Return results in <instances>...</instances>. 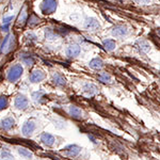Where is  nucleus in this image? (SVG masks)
I'll use <instances>...</instances> for the list:
<instances>
[{"mask_svg": "<svg viewBox=\"0 0 160 160\" xmlns=\"http://www.w3.org/2000/svg\"><path fill=\"white\" fill-rule=\"evenodd\" d=\"M15 44H16V40H15V35L14 34H9L7 35V38H4L3 43L1 46V52L3 55H8L11 51L14 49Z\"/></svg>", "mask_w": 160, "mask_h": 160, "instance_id": "1", "label": "nucleus"}, {"mask_svg": "<svg viewBox=\"0 0 160 160\" xmlns=\"http://www.w3.org/2000/svg\"><path fill=\"white\" fill-rule=\"evenodd\" d=\"M24 68L20 64H16V65H13L12 68L8 71V80L10 82H15L16 80H18L22 75Z\"/></svg>", "mask_w": 160, "mask_h": 160, "instance_id": "2", "label": "nucleus"}, {"mask_svg": "<svg viewBox=\"0 0 160 160\" xmlns=\"http://www.w3.org/2000/svg\"><path fill=\"white\" fill-rule=\"evenodd\" d=\"M41 10L45 14H51L57 10V0H43Z\"/></svg>", "mask_w": 160, "mask_h": 160, "instance_id": "3", "label": "nucleus"}, {"mask_svg": "<svg viewBox=\"0 0 160 160\" xmlns=\"http://www.w3.org/2000/svg\"><path fill=\"white\" fill-rule=\"evenodd\" d=\"M81 152V148L76 144H72V145L66 146L65 148H63V151H61V153L68 157H71V158H74V157H77Z\"/></svg>", "mask_w": 160, "mask_h": 160, "instance_id": "4", "label": "nucleus"}, {"mask_svg": "<svg viewBox=\"0 0 160 160\" xmlns=\"http://www.w3.org/2000/svg\"><path fill=\"white\" fill-rule=\"evenodd\" d=\"M37 129V124L33 120H28L27 122L24 123L22 127V132L25 137H30Z\"/></svg>", "mask_w": 160, "mask_h": 160, "instance_id": "5", "label": "nucleus"}, {"mask_svg": "<svg viewBox=\"0 0 160 160\" xmlns=\"http://www.w3.org/2000/svg\"><path fill=\"white\" fill-rule=\"evenodd\" d=\"M14 105L16 107V109L18 110H26L29 105V99L27 98V96L22 94H19L16 96V98L14 100Z\"/></svg>", "mask_w": 160, "mask_h": 160, "instance_id": "6", "label": "nucleus"}, {"mask_svg": "<svg viewBox=\"0 0 160 160\" xmlns=\"http://www.w3.org/2000/svg\"><path fill=\"white\" fill-rule=\"evenodd\" d=\"M15 125V120L11 117L6 118L0 122V128L4 131H9L11 130Z\"/></svg>", "mask_w": 160, "mask_h": 160, "instance_id": "7", "label": "nucleus"}, {"mask_svg": "<svg viewBox=\"0 0 160 160\" xmlns=\"http://www.w3.org/2000/svg\"><path fill=\"white\" fill-rule=\"evenodd\" d=\"M45 77H46V75L43 71H41V69H35V71H33L32 74H31L30 81L33 82V83H38V82H41L42 80L45 79Z\"/></svg>", "mask_w": 160, "mask_h": 160, "instance_id": "8", "label": "nucleus"}, {"mask_svg": "<svg viewBox=\"0 0 160 160\" xmlns=\"http://www.w3.org/2000/svg\"><path fill=\"white\" fill-rule=\"evenodd\" d=\"M82 92L87 94L88 96H93V95H96L98 93V88L94 83H86L82 87Z\"/></svg>", "mask_w": 160, "mask_h": 160, "instance_id": "9", "label": "nucleus"}, {"mask_svg": "<svg viewBox=\"0 0 160 160\" xmlns=\"http://www.w3.org/2000/svg\"><path fill=\"white\" fill-rule=\"evenodd\" d=\"M68 113H69V115H71L72 118H75V120H81L82 115H83V111L80 109V108L76 107V106H74V105L69 106Z\"/></svg>", "mask_w": 160, "mask_h": 160, "instance_id": "10", "label": "nucleus"}, {"mask_svg": "<svg viewBox=\"0 0 160 160\" xmlns=\"http://www.w3.org/2000/svg\"><path fill=\"white\" fill-rule=\"evenodd\" d=\"M55 137L52 135H50V133L48 132H43L42 135H41V142L44 144V145L46 146H52L53 144H55Z\"/></svg>", "mask_w": 160, "mask_h": 160, "instance_id": "11", "label": "nucleus"}, {"mask_svg": "<svg viewBox=\"0 0 160 160\" xmlns=\"http://www.w3.org/2000/svg\"><path fill=\"white\" fill-rule=\"evenodd\" d=\"M127 33H128L127 28L122 25L115 26L112 30V34L117 38H123V37H125V35H127Z\"/></svg>", "mask_w": 160, "mask_h": 160, "instance_id": "12", "label": "nucleus"}, {"mask_svg": "<svg viewBox=\"0 0 160 160\" xmlns=\"http://www.w3.org/2000/svg\"><path fill=\"white\" fill-rule=\"evenodd\" d=\"M80 53V47L77 44H72L69 45L68 48H66V55L71 58H74V57H77Z\"/></svg>", "mask_w": 160, "mask_h": 160, "instance_id": "13", "label": "nucleus"}, {"mask_svg": "<svg viewBox=\"0 0 160 160\" xmlns=\"http://www.w3.org/2000/svg\"><path fill=\"white\" fill-rule=\"evenodd\" d=\"M52 81L56 86L58 87H65L66 84V80L64 78L63 76L60 74V73H56L55 75L52 76Z\"/></svg>", "mask_w": 160, "mask_h": 160, "instance_id": "14", "label": "nucleus"}, {"mask_svg": "<svg viewBox=\"0 0 160 160\" xmlns=\"http://www.w3.org/2000/svg\"><path fill=\"white\" fill-rule=\"evenodd\" d=\"M86 28L88 30L95 31V30L99 29V24L95 18H89L86 22Z\"/></svg>", "mask_w": 160, "mask_h": 160, "instance_id": "15", "label": "nucleus"}, {"mask_svg": "<svg viewBox=\"0 0 160 160\" xmlns=\"http://www.w3.org/2000/svg\"><path fill=\"white\" fill-rule=\"evenodd\" d=\"M136 46L139 48V50L141 52H148L151 50V46H149V44L146 41H138Z\"/></svg>", "mask_w": 160, "mask_h": 160, "instance_id": "16", "label": "nucleus"}, {"mask_svg": "<svg viewBox=\"0 0 160 160\" xmlns=\"http://www.w3.org/2000/svg\"><path fill=\"white\" fill-rule=\"evenodd\" d=\"M89 65H90V68L93 69H100V68H102V66H104V62H102V59L95 58L90 61Z\"/></svg>", "mask_w": 160, "mask_h": 160, "instance_id": "17", "label": "nucleus"}, {"mask_svg": "<svg viewBox=\"0 0 160 160\" xmlns=\"http://www.w3.org/2000/svg\"><path fill=\"white\" fill-rule=\"evenodd\" d=\"M17 151H18V154L22 157V158H25V159H27V160L32 159L33 154L31 153L29 149L24 148H17Z\"/></svg>", "mask_w": 160, "mask_h": 160, "instance_id": "18", "label": "nucleus"}, {"mask_svg": "<svg viewBox=\"0 0 160 160\" xmlns=\"http://www.w3.org/2000/svg\"><path fill=\"white\" fill-rule=\"evenodd\" d=\"M27 17H28V13H27V7H24L19 14V17H18V25H25V22H27Z\"/></svg>", "mask_w": 160, "mask_h": 160, "instance_id": "19", "label": "nucleus"}, {"mask_svg": "<svg viewBox=\"0 0 160 160\" xmlns=\"http://www.w3.org/2000/svg\"><path fill=\"white\" fill-rule=\"evenodd\" d=\"M102 44H104V47L108 51H112L113 49H115V47H117V44H115V42L113 40H105Z\"/></svg>", "mask_w": 160, "mask_h": 160, "instance_id": "20", "label": "nucleus"}, {"mask_svg": "<svg viewBox=\"0 0 160 160\" xmlns=\"http://www.w3.org/2000/svg\"><path fill=\"white\" fill-rule=\"evenodd\" d=\"M98 79H99L100 82H102V83H111V81H112V77L107 73L102 74L98 77Z\"/></svg>", "mask_w": 160, "mask_h": 160, "instance_id": "21", "label": "nucleus"}, {"mask_svg": "<svg viewBox=\"0 0 160 160\" xmlns=\"http://www.w3.org/2000/svg\"><path fill=\"white\" fill-rule=\"evenodd\" d=\"M0 160H14V157L9 151H2L0 153Z\"/></svg>", "mask_w": 160, "mask_h": 160, "instance_id": "22", "label": "nucleus"}, {"mask_svg": "<svg viewBox=\"0 0 160 160\" xmlns=\"http://www.w3.org/2000/svg\"><path fill=\"white\" fill-rule=\"evenodd\" d=\"M45 95V92L43 91H37L32 94V98L34 102H41V99L43 98V96Z\"/></svg>", "mask_w": 160, "mask_h": 160, "instance_id": "23", "label": "nucleus"}, {"mask_svg": "<svg viewBox=\"0 0 160 160\" xmlns=\"http://www.w3.org/2000/svg\"><path fill=\"white\" fill-rule=\"evenodd\" d=\"M28 22H29L30 26H37V25H38V22H40V18L35 16L34 14H32L30 16L29 20H28Z\"/></svg>", "mask_w": 160, "mask_h": 160, "instance_id": "24", "label": "nucleus"}, {"mask_svg": "<svg viewBox=\"0 0 160 160\" xmlns=\"http://www.w3.org/2000/svg\"><path fill=\"white\" fill-rule=\"evenodd\" d=\"M8 105H9V102H8V99L6 97H3V96L0 97V111L8 108Z\"/></svg>", "mask_w": 160, "mask_h": 160, "instance_id": "25", "label": "nucleus"}, {"mask_svg": "<svg viewBox=\"0 0 160 160\" xmlns=\"http://www.w3.org/2000/svg\"><path fill=\"white\" fill-rule=\"evenodd\" d=\"M22 62H24L25 64H27V65H32L33 64V59L31 58L30 56H26V57H22Z\"/></svg>", "mask_w": 160, "mask_h": 160, "instance_id": "26", "label": "nucleus"}, {"mask_svg": "<svg viewBox=\"0 0 160 160\" xmlns=\"http://www.w3.org/2000/svg\"><path fill=\"white\" fill-rule=\"evenodd\" d=\"M11 20H13V16H9V17H4L3 18V25H10Z\"/></svg>", "mask_w": 160, "mask_h": 160, "instance_id": "27", "label": "nucleus"}, {"mask_svg": "<svg viewBox=\"0 0 160 160\" xmlns=\"http://www.w3.org/2000/svg\"><path fill=\"white\" fill-rule=\"evenodd\" d=\"M137 2H139V3H148L149 0H136Z\"/></svg>", "mask_w": 160, "mask_h": 160, "instance_id": "28", "label": "nucleus"}]
</instances>
